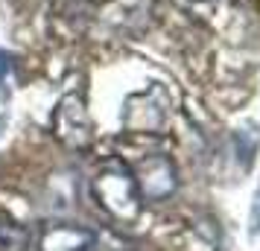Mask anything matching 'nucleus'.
Returning <instances> with one entry per match:
<instances>
[{"label":"nucleus","instance_id":"obj_1","mask_svg":"<svg viewBox=\"0 0 260 251\" xmlns=\"http://www.w3.org/2000/svg\"><path fill=\"white\" fill-rule=\"evenodd\" d=\"M96 204L117 222H135L141 216V193L126 161L111 158L94 175Z\"/></svg>","mask_w":260,"mask_h":251},{"label":"nucleus","instance_id":"obj_2","mask_svg":"<svg viewBox=\"0 0 260 251\" xmlns=\"http://www.w3.org/2000/svg\"><path fill=\"white\" fill-rule=\"evenodd\" d=\"M132 175L141 193V202H167L173 193L178 190V169L173 164V158L164 152H152L135 161Z\"/></svg>","mask_w":260,"mask_h":251},{"label":"nucleus","instance_id":"obj_3","mask_svg":"<svg viewBox=\"0 0 260 251\" xmlns=\"http://www.w3.org/2000/svg\"><path fill=\"white\" fill-rule=\"evenodd\" d=\"M167 120H170V99L161 85L129 96L123 111V126L132 134H161Z\"/></svg>","mask_w":260,"mask_h":251},{"label":"nucleus","instance_id":"obj_4","mask_svg":"<svg viewBox=\"0 0 260 251\" xmlns=\"http://www.w3.org/2000/svg\"><path fill=\"white\" fill-rule=\"evenodd\" d=\"M53 134L68 149H88L94 144L91 114H88L85 99L79 94H68L59 99V105L53 111Z\"/></svg>","mask_w":260,"mask_h":251},{"label":"nucleus","instance_id":"obj_5","mask_svg":"<svg viewBox=\"0 0 260 251\" xmlns=\"http://www.w3.org/2000/svg\"><path fill=\"white\" fill-rule=\"evenodd\" d=\"M152 15V0H106L103 6V24L114 32H135L141 29Z\"/></svg>","mask_w":260,"mask_h":251},{"label":"nucleus","instance_id":"obj_6","mask_svg":"<svg viewBox=\"0 0 260 251\" xmlns=\"http://www.w3.org/2000/svg\"><path fill=\"white\" fill-rule=\"evenodd\" d=\"M94 248V234L79 225H50L38 239V251H91Z\"/></svg>","mask_w":260,"mask_h":251},{"label":"nucleus","instance_id":"obj_7","mask_svg":"<svg viewBox=\"0 0 260 251\" xmlns=\"http://www.w3.org/2000/svg\"><path fill=\"white\" fill-rule=\"evenodd\" d=\"M32 234L29 228L15 222L12 216L0 213V251H29Z\"/></svg>","mask_w":260,"mask_h":251},{"label":"nucleus","instance_id":"obj_8","mask_svg":"<svg viewBox=\"0 0 260 251\" xmlns=\"http://www.w3.org/2000/svg\"><path fill=\"white\" fill-rule=\"evenodd\" d=\"M9 108H12V82H9V59L0 56V134L9 126Z\"/></svg>","mask_w":260,"mask_h":251},{"label":"nucleus","instance_id":"obj_9","mask_svg":"<svg viewBox=\"0 0 260 251\" xmlns=\"http://www.w3.org/2000/svg\"><path fill=\"white\" fill-rule=\"evenodd\" d=\"M254 231H260V190H257V202H254Z\"/></svg>","mask_w":260,"mask_h":251}]
</instances>
